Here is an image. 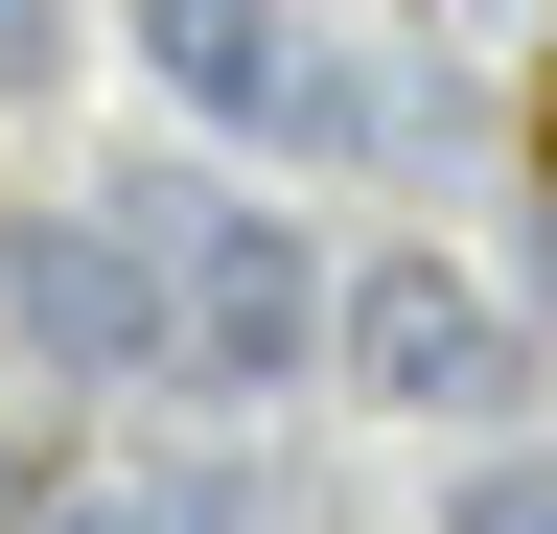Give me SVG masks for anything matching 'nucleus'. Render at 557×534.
I'll return each instance as SVG.
<instances>
[{
  "mask_svg": "<svg viewBox=\"0 0 557 534\" xmlns=\"http://www.w3.org/2000/svg\"><path fill=\"white\" fill-rule=\"evenodd\" d=\"M139 71H163L209 140H278V163H325V140H418V94L348 71L302 0H139Z\"/></svg>",
  "mask_w": 557,
  "mask_h": 534,
  "instance_id": "nucleus-1",
  "label": "nucleus"
},
{
  "mask_svg": "<svg viewBox=\"0 0 557 534\" xmlns=\"http://www.w3.org/2000/svg\"><path fill=\"white\" fill-rule=\"evenodd\" d=\"M139 233H163V325H186L163 372H209V395H278L348 302V256H302L278 210H139Z\"/></svg>",
  "mask_w": 557,
  "mask_h": 534,
  "instance_id": "nucleus-2",
  "label": "nucleus"
},
{
  "mask_svg": "<svg viewBox=\"0 0 557 534\" xmlns=\"http://www.w3.org/2000/svg\"><path fill=\"white\" fill-rule=\"evenodd\" d=\"M325 349L395 395V419H511L534 395V325L465 280V256H348V302H325Z\"/></svg>",
  "mask_w": 557,
  "mask_h": 534,
  "instance_id": "nucleus-3",
  "label": "nucleus"
},
{
  "mask_svg": "<svg viewBox=\"0 0 557 534\" xmlns=\"http://www.w3.org/2000/svg\"><path fill=\"white\" fill-rule=\"evenodd\" d=\"M0 325H24L47 372H163V349H186L139 210H24V233H0Z\"/></svg>",
  "mask_w": 557,
  "mask_h": 534,
  "instance_id": "nucleus-4",
  "label": "nucleus"
},
{
  "mask_svg": "<svg viewBox=\"0 0 557 534\" xmlns=\"http://www.w3.org/2000/svg\"><path fill=\"white\" fill-rule=\"evenodd\" d=\"M47 534H256V511H233V488H186V464H139V488H70Z\"/></svg>",
  "mask_w": 557,
  "mask_h": 534,
  "instance_id": "nucleus-5",
  "label": "nucleus"
},
{
  "mask_svg": "<svg viewBox=\"0 0 557 534\" xmlns=\"http://www.w3.org/2000/svg\"><path fill=\"white\" fill-rule=\"evenodd\" d=\"M442 534H557V464H465V488H442Z\"/></svg>",
  "mask_w": 557,
  "mask_h": 534,
  "instance_id": "nucleus-6",
  "label": "nucleus"
},
{
  "mask_svg": "<svg viewBox=\"0 0 557 534\" xmlns=\"http://www.w3.org/2000/svg\"><path fill=\"white\" fill-rule=\"evenodd\" d=\"M47 71H70V0H0V116H24Z\"/></svg>",
  "mask_w": 557,
  "mask_h": 534,
  "instance_id": "nucleus-7",
  "label": "nucleus"
}]
</instances>
